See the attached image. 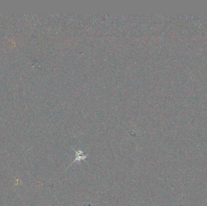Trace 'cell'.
Segmentation results:
<instances>
[{"mask_svg":"<svg viewBox=\"0 0 207 206\" xmlns=\"http://www.w3.org/2000/svg\"><path fill=\"white\" fill-rule=\"evenodd\" d=\"M73 150L76 153V158L75 159V160L73 161V162H72V163L71 164H72L73 163L76 162V161L80 162V161L82 160H84L87 158V156L88 155V154H84V152L82 151H76L73 149Z\"/></svg>","mask_w":207,"mask_h":206,"instance_id":"6da1fadb","label":"cell"}]
</instances>
